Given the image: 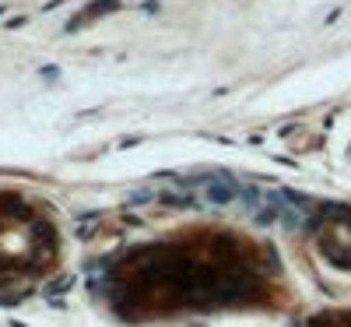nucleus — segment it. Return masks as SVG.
<instances>
[{
    "mask_svg": "<svg viewBox=\"0 0 351 327\" xmlns=\"http://www.w3.org/2000/svg\"><path fill=\"white\" fill-rule=\"evenodd\" d=\"M316 243L337 267H351V207H334L316 222Z\"/></svg>",
    "mask_w": 351,
    "mask_h": 327,
    "instance_id": "3",
    "label": "nucleus"
},
{
    "mask_svg": "<svg viewBox=\"0 0 351 327\" xmlns=\"http://www.w3.org/2000/svg\"><path fill=\"white\" fill-rule=\"evenodd\" d=\"M56 253L53 222L25 197L0 190V292H21L49 275Z\"/></svg>",
    "mask_w": 351,
    "mask_h": 327,
    "instance_id": "2",
    "label": "nucleus"
},
{
    "mask_svg": "<svg viewBox=\"0 0 351 327\" xmlns=\"http://www.w3.org/2000/svg\"><path fill=\"white\" fill-rule=\"evenodd\" d=\"M309 327H351V317H319Z\"/></svg>",
    "mask_w": 351,
    "mask_h": 327,
    "instance_id": "4",
    "label": "nucleus"
},
{
    "mask_svg": "<svg viewBox=\"0 0 351 327\" xmlns=\"http://www.w3.org/2000/svg\"><path fill=\"white\" fill-rule=\"evenodd\" d=\"M271 250L236 232L193 229L141 247L109 267L106 292L130 320H158L190 310L263 306L274 295Z\"/></svg>",
    "mask_w": 351,
    "mask_h": 327,
    "instance_id": "1",
    "label": "nucleus"
}]
</instances>
